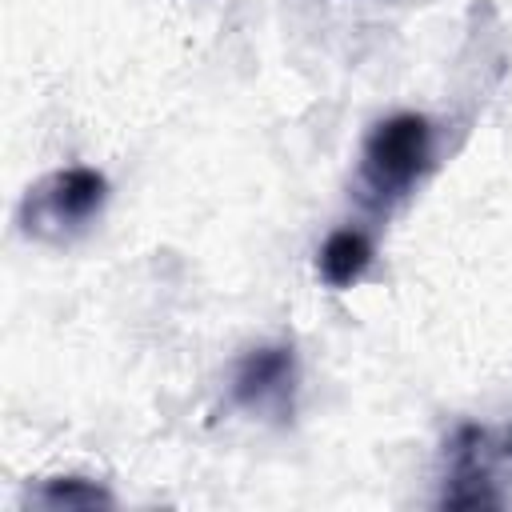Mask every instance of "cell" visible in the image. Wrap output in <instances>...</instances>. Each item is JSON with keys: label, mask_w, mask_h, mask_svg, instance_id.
I'll use <instances>...</instances> for the list:
<instances>
[{"label": "cell", "mask_w": 512, "mask_h": 512, "mask_svg": "<svg viewBox=\"0 0 512 512\" xmlns=\"http://www.w3.org/2000/svg\"><path fill=\"white\" fill-rule=\"evenodd\" d=\"M44 500L48 504H64V508H92V504H108V492H100L96 484H88V480H52L48 484V492H44Z\"/></svg>", "instance_id": "5"}, {"label": "cell", "mask_w": 512, "mask_h": 512, "mask_svg": "<svg viewBox=\"0 0 512 512\" xmlns=\"http://www.w3.org/2000/svg\"><path fill=\"white\" fill-rule=\"evenodd\" d=\"M432 164V128L416 112L384 120L364 144V184L376 196H404Z\"/></svg>", "instance_id": "1"}, {"label": "cell", "mask_w": 512, "mask_h": 512, "mask_svg": "<svg viewBox=\"0 0 512 512\" xmlns=\"http://www.w3.org/2000/svg\"><path fill=\"white\" fill-rule=\"evenodd\" d=\"M320 276L332 284V288H348L364 276V268L372 264V244L360 228H336L324 248H320Z\"/></svg>", "instance_id": "3"}, {"label": "cell", "mask_w": 512, "mask_h": 512, "mask_svg": "<svg viewBox=\"0 0 512 512\" xmlns=\"http://www.w3.org/2000/svg\"><path fill=\"white\" fill-rule=\"evenodd\" d=\"M104 192H108V184H104V176L96 168H64V172L48 176L36 188V196H28V204H36L40 220L80 224L104 204Z\"/></svg>", "instance_id": "2"}, {"label": "cell", "mask_w": 512, "mask_h": 512, "mask_svg": "<svg viewBox=\"0 0 512 512\" xmlns=\"http://www.w3.org/2000/svg\"><path fill=\"white\" fill-rule=\"evenodd\" d=\"M288 376H292V356L284 348H260L236 372V400L240 404H260L272 392H280L288 384Z\"/></svg>", "instance_id": "4"}]
</instances>
